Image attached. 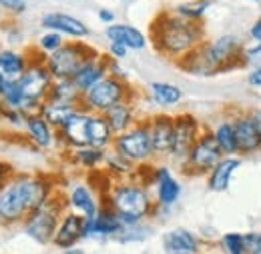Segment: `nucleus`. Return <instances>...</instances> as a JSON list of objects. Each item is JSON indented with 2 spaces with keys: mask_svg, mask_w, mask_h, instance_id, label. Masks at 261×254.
<instances>
[{
  "mask_svg": "<svg viewBox=\"0 0 261 254\" xmlns=\"http://www.w3.org/2000/svg\"><path fill=\"white\" fill-rule=\"evenodd\" d=\"M249 2H261V0H249Z\"/></svg>",
  "mask_w": 261,
  "mask_h": 254,
  "instance_id": "nucleus-54",
  "label": "nucleus"
},
{
  "mask_svg": "<svg viewBox=\"0 0 261 254\" xmlns=\"http://www.w3.org/2000/svg\"><path fill=\"white\" fill-rule=\"evenodd\" d=\"M245 248H247V254L261 252V230L245 232Z\"/></svg>",
  "mask_w": 261,
  "mask_h": 254,
  "instance_id": "nucleus-43",
  "label": "nucleus"
},
{
  "mask_svg": "<svg viewBox=\"0 0 261 254\" xmlns=\"http://www.w3.org/2000/svg\"><path fill=\"white\" fill-rule=\"evenodd\" d=\"M29 64H31L29 48L27 50H16V48H10V46L0 48V72L8 80H18L27 72Z\"/></svg>",
  "mask_w": 261,
  "mask_h": 254,
  "instance_id": "nucleus-26",
  "label": "nucleus"
},
{
  "mask_svg": "<svg viewBox=\"0 0 261 254\" xmlns=\"http://www.w3.org/2000/svg\"><path fill=\"white\" fill-rule=\"evenodd\" d=\"M115 130L111 128L109 120L105 114H93L91 112V120H89V144L100 148V150H111L113 142H115Z\"/></svg>",
  "mask_w": 261,
  "mask_h": 254,
  "instance_id": "nucleus-30",
  "label": "nucleus"
},
{
  "mask_svg": "<svg viewBox=\"0 0 261 254\" xmlns=\"http://www.w3.org/2000/svg\"><path fill=\"white\" fill-rule=\"evenodd\" d=\"M145 184L151 186L153 196H155V204H157L155 218H159L161 214H169L181 200L183 186H181L179 178L175 176V172L167 164H153L151 174L145 180Z\"/></svg>",
  "mask_w": 261,
  "mask_h": 254,
  "instance_id": "nucleus-10",
  "label": "nucleus"
},
{
  "mask_svg": "<svg viewBox=\"0 0 261 254\" xmlns=\"http://www.w3.org/2000/svg\"><path fill=\"white\" fill-rule=\"evenodd\" d=\"M89 120H91V112H87L81 106V110L74 112L66 120L65 126L59 130V148L65 154L89 144Z\"/></svg>",
  "mask_w": 261,
  "mask_h": 254,
  "instance_id": "nucleus-16",
  "label": "nucleus"
},
{
  "mask_svg": "<svg viewBox=\"0 0 261 254\" xmlns=\"http://www.w3.org/2000/svg\"><path fill=\"white\" fill-rule=\"evenodd\" d=\"M137 100V98H135ZM135 100H127V102H121L119 106L111 108L105 116L109 120L111 128L115 130V134H123L127 132L129 128H133L139 120H141V114H139V108H137V102Z\"/></svg>",
  "mask_w": 261,
  "mask_h": 254,
  "instance_id": "nucleus-29",
  "label": "nucleus"
},
{
  "mask_svg": "<svg viewBox=\"0 0 261 254\" xmlns=\"http://www.w3.org/2000/svg\"><path fill=\"white\" fill-rule=\"evenodd\" d=\"M137 168L130 160H127L125 156H121L119 152H115L113 148L107 150V156H105V164H102V172L113 180H129L137 176Z\"/></svg>",
  "mask_w": 261,
  "mask_h": 254,
  "instance_id": "nucleus-31",
  "label": "nucleus"
},
{
  "mask_svg": "<svg viewBox=\"0 0 261 254\" xmlns=\"http://www.w3.org/2000/svg\"><path fill=\"white\" fill-rule=\"evenodd\" d=\"M151 126V140L157 158H169L175 142V114L169 112H155L149 116Z\"/></svg>",
  "mask_w": 261,
  "mask_h": 254,
  "instance_id": "nucleus-19",
  "label": "nucleus"
},
{
  "mask_svg": "<svg viewBox=\"0 0 261 254\" xmlns=\"http://www.w3.org/2000/svg\"><path fill=\"white\" fill-rule=\"evenodd\" d=\"M245 40L239 34H219L215 38H209L203 42V48L209 56L211 64L215 66V70L221 72H229L235 68L243 66V50H245Z\"/></svg>",
  "mask_w": 261,
  "mask_h": 254,
  "instance_id": "nucleus-9",
  "label": "nucleus"
},
{
  "mask_svg": "<svg viewBox=\"0 0 261 254\" xmlns=\"http://www.w3.org/2000/svg\"><path fill=\"white\" fill-rule=\"evenodd\" d=\"M205 124L191 112H179L175 114V142H173V150H171V162L179 168L191 152V148L195 146L199 136L203 134Z\"/></svg>",
  "mask_w": 261,
  "mask_h": 254,
  "instance_id": "nucleus-13",
  "label": "nucleus"
},
{
  "mask_svg": "<svg viewBox=\"0 0 261 254\" xmlns=\"http://www.w3.org/2000/svg\"><path fill=\"white\" fill-rule=\"evenodd\" d=\"M243 66H249V70L261 66V42H251V44L245 46V50H243Z\"/></svg>",
  "mask_w": 261,
  "mask_h": 254,
  "instance_id": "nucleus-40",
  "label": "nucleus"
},
{
  "mask_svg": "<svg viewBox=\"0 0 261 254\" xmlns=\"http://www.w3.org/2000/svg\"><path fill=\"white\" fill-rule=\"evenodd\" d=\"M215 4V0H185V2H179L173 12L189 22H197V24H203L209 8Z\"/></svg>",
  "mask_w": 261,
  "mask_h": 254,
  "instance_id": "nucleus-34",
  "label": "nucleus"
},
{
  "mask_svg": "<svg viewBox=\"0 0 261 254\" xmlns=\"http://www.w3.org/2000/svg\"><path fill=\"white\" fill-rule=\"evenodd\" d=\"M247 84L255 90H261V66L259 68H251L247 74Z\"/></svg>",
  "mask_w": 261,
  "mask_h": 254,
  "instance_id": "nucleus-49",
  "label": "nucleus"
},
{
  "mask_svg": "<svg viewBox=\"0 0 261 254\" xmlns=\"http://www.w3.org/2000/svg\"><path fill=\"white\" fill-rule=\"evenodd\" d=\"M66 210L65 192L61 190L53 200H48L44 206L33 210L24 223L20 224L22 232L27 234V238H31L34 244L38 246H53V238L57 234L59 223L63 218Z\"/></svg>",
  "mask_w": 261,
  "mask_h": 254,
  "instance_id": "nucleus-5",
  "label": "nucleus"
},
{
  "mask_svg": "<svg viewBox=\"0 0 261 254\" xmlns=\"http://www.w3.org/2000/svg\"><path fill=\"white\" fill-rule=\"evenodd\" d=\"M4 82H6V76H4V74H2V72H0V88H2V86H4Z\"/></svg>",
  "mask_w": 261,
  "mask_h": 254,
  "instance_id": "nucleus-51",
  "label": "nucleus"
},
{
  "mask_svg": "<svg viewBox=\"0 0 261 254\" xmlns=\"http://www.w3.org/2000/svg\"><path fill=\"white\" fill-rule=\"evenodd\" d=\"M48 100L53 102H61V104H74L81 106L83 100V92L76 88V84L72 82V78H65V80H55Z\"/></svg>",
  "mask_w": 261,
  "mask_h": 254,
  "instance_id": "nucleus-35",
  "label": "nucleus"
},
{
  "mask_svg": "<svg viewBox=\"0 0 261 254\" xmlns=\"http://www.w3.org/2000/svg\"><path fill=\"white\" fill-rule=\"evenodd\" d=\"M66 156H70V162L85 170V172H97L102 168L105 164V156H107V150H100V148H95L91 144L83 146V148H76V150H70L66 152Z\"/></svg>",
  "mask_w": 261,
  "mask_h": 254,
  "instance_id": "nucleus-32",
  "label": "nucleus"
},
{
  "mask_svg": "<svg viewBox=\"0 0 261 254\" xmlns=\"http://www.w3.org/2000/svg\"><path fill=\"white\" fill-rule=\"evenodd\" d=\"M102 204L109 206L125 226L155 220L157 204L149 184L139 176L129 180H117L102 196Z\"/></svg>",
  "mask_w": 261,
  "mask_h": 254,
  "instance_id": "nucleus-3",
  "label": "nucleus"
},
{
  "mask_svg": "<svg viewBox=\"0 0 261 254\" xmlns=\"http://www.w3.org/2000/svg\"><path fill=\"white\" fill-rule=\"evenodd\" d=\"M113 150L119 152L121 156H125L127 160H130L135 166L153 164V160L157 156H155V148H153V140H151L149 116L141 118L127 132L117 134L115 142H113Z\"/></svg>",
  "mask_w": 261,
  "mask_h": 254,
  "instance_id": "nucleus-7",
  "label": "nucleus"
},
{
  "mask_svg": "<svg viewBox=\"0 0 261 254\" xmlns=\"http://www.w3.org/2000/svg\"><path fill=\"white\" fill-rule=\"evenodd\" d=\"M22 130L27 134V140L33 144L36 150L59 148V130L55 126H50V122L40 112L27 116V122H24Z\"/></svg>",
  "mask_w": 261,
  "mask_h": 254,
  "instance_id": "nucleus-20",
  "label": "nucleus"
},
{
  "mask_svg": "<svg viewBox=\"0 0 261 254\" xmlns=\"http://www.w3.org/2000/svg\"><path fill=\"white\" fill-rule=\"evenodd\" d=\"M221 158H223V152L219 150L209 128L205 126L203 134L199 136V140L191 148L187 160L179 166V170L187 176H207Z\"/></svg>",
  "mask_w": 261,
  "mask_h": 254,
  "instance_id": "nucleus-11",
  "label": "nucleus"
},
{
  "mask_svg": "<svg viewBox=\"0 0 261 254\" xmlns=\"http://www.w3.org/2000/svg\"><path fill=\"white\" fill-rule=\"evenodd\" d=\"M149 100L159 106V108H175L183 102L185 92L181 86L173 84V82H163V80H155L149 84Z\"/></svg>",
  "mask_w": 261,
  "mask_h": 254,
  "instance_id": "nucleus-28",
  "label": "nucleus"
},
{
  "mask_svg": "<svg viewBox=\"0 0 261 254\" xmlns=\"http://www.w3.org/2000/svg\"><path fill=\"white\" fill-rule=\"evenodd\" d=\"M217 246L221 254H247L245 248V232H225L217 238Z\"/></svg>",
  "mask_w": 261,
  "mask_h": 254,
  "instance_id": "nucleus-38",
  "label": "nucleus"
},
{
  "mask_svg": "<svg viewBox=\"0 0 261 254\" xmlns=\"http://www.w3.org/2000/svg\"><path fill=\"white\" fill-rule=\"evenodd\" d=\"M207 240L199 236L197 232L185 228V226H175L171 230L163 232L161 236V250L163 254H205Z\"/></svg>",
  "mask_w": 261,
  "mask_h": 254,
  "instance_id": "nucleus-15",
  "label": "nucleus"
},
{
  "mask_svg": "<svg viewBox=\"0 0 261 254\" xmlns=\"http://www.w3.org/2000/svg\"><path fill=\"white\" fill-rule=\"evenodd\" d=\"M231 116L237 130L239 156L245 158L261 152V108H241Z\"/></svg>",
  "mask_w": 261,
  "mask_h": 254,
  "instance_id": "nucleus-12",
  "label": "nucleus"
},
{
  "mask_svg": "<svg viewBox=\"0 0 261 254\" xmlns=\"http://www.w3.org/2000/svg\"><path fill=\"white\" fill-rule=\"evenodd\" d=\"M123 228V220L102 204L97 214L93 218H87L85 223V240H117Z\"/></svg>",
  "mask_w": 261,
  "mask_h": 254,
  "instance_id": "nucleus-17",
  "label": "nucleus"
},
{
  "mask_svg": "<svg viewBox=\"0 0 261 254\" xmlns=\"http://www.w3.org/2000/svg\"><path fill=\"white\" fill-rule=\"evenodd\" d=\"M14 174H16V170H14V166L10 164V162H6V160L0 158V190L14 178Z\"/></svg>",
  "mask_w": 261,
  "mask_h": 254,
  "instance_id": "nucleus-45",
  "label": "nucleus"
},
{
  "mask_svg": "<svg viewBox=\"0 0 261 254\" xmlns=\"http://www.w3.org/2000/svg\"><path fill=\"white\" fill-rule=\"evenodd\" d=\"M2 110H4V104H2V100H0V118H2Z\"/></svg>",
  "mask_w": 261,
  "mask_h": 254,
  "instance_id": "nucleus-52",
  "label": "nucleus"
},
{
  "mask_svg": "<svg viewBox=\"0 0 261 254\" xmlns=\"http://www.w3.org/2000/svg\"><path fill=\"white\" fill-rule=\"evenodd\" d=\"M63 192H65L66 208L85 218H93L102 208V196L91 182H72L63 188Z\"/></svg>",
  "mask_w": 261,
  "mask_h": 254,
  "instance_id": "nucleus-14",
  "label": "nucleus"
},
{
  "mask_svg": "<svg viewBox=\"0 0 261 254\" xmlns=\"http://www.w3.org/2000/svg\"><path fill=\"white\" fill-rule=\"evenodd\" d=\"M98 54L100 50L87 44L85 40H66L63 48L46 56V66L50 74L55 76V80H65V78H72L81 70L83 64L89 62Z\"/></svg>",
  "mask_w": 261,
  "mask_h": 254,
  "instance_id": "nucleus-8",
  "label": "nucleus"
},
{
  "mask_svg": "<svg viewBox=\"0 0 261 254\" xmlns=\"http://www.w3.org/2000/svg\"><path fill=\"white\" fill-rule=\"evenodd\" d=\"M66 42V38L61 34V32H55V30H44L40 36H38V40H36V52H40L42 56H50V54H55L59 48H63Z\"/></svg>",
  "mask_w": 261,
  "mask_h": 254,
  "instance_id": "nucleus-39",
  "label": "nucleus"
},
{
  "mask_svg": "<svg viewBox=\"0 0 261 254\" xmlns=\"http://www.w3.org/2000/svg\"><path fill=\"white\" fill-rule=\"evenodd\" d=\"M98 20H100L102 24L111 26V24L117 22V14H115V10H111V8H98Z\"/></svg>",
  "mask_w": 261,
  "mask_h": 254,
  "instance_id": "nucleus-48",
  "label": "nucleus"
},
{
  "mask_svg": "<svg viewBox=\"0 0 261 254\" xmlns=\"http://www.w3.org/2000/svg\"><path fill=\"white\" fill-rule=\"evenodd\" d=\"M151 234H153L151 223L133 224V226H125V228H123V232L119 234L117 242H119V244H141V242H145L147 238H151Z\"/></svg>",
  "mask_w": 261,
  "mask_h": 254,
  "instance_id": "nucleus-37",
  "label": "nucleus"
},
{
  "mask_svg": "<svg viewBox=\"0 0 261 254\" xmlns=\"http://www.w3.org/2000/svg\"><path fill=\"white\" fill-rule=\"evenodd\" d=\"M105 38L109 42H119V44L127 46L130 52H141L149 46V36L127 22H115V24L107 26Z\"/></svg>",
  "mask_w": 261,
  "mask_h": 254,
  "instance_id": "nucleus-24",
  "label": "nucleus"
},
{
  "mask_svg": "<svg viewBox=\"0 0 261 254\" xmlns=\"http://www.w3.org/2000/svg\"><path fill=\"white\" fill-rule=\"evenodd\" d=\"M63 190L53 174L16 172L0 190V226H20L24 218Z\"/></svg>",
  "mask_w": 261,
  "mask_h": 254,
  "instance_id": "nucleus-1",
  "label": "nucleus"
},
{
  "mask_svg": "<svg viewBox=\"0 0 261 254\" xmlns=\"http://www.w3.org/2000/svg\"><path fill=\"white\" fill-rule=\"evenodd\" d=\"M135 98H137V90L130 84V80L107 76L95 88H91L89 92L83 94L81 106L93 114H107L111 108L119 106L121 102L135 100Z\"/></svg>",
  "mask_w": 261,
  "mask_h": 254,
  "instance_id": "nucleus-6",
  "label": "nucleus"
},
{
  "mask_svg": "<svg viewBox=\"0 0 261 254\" xmlns=\"http://www.w3.org/2000/svg\"><path fill=\"white\" fill-rule=\"evenodd\" d=\"M57 254H87L81 246H72V248H65V250H57Z\"/></svg>",
  "mask_w": 261,
  "mask_h": 254,
  "instance_id": "nucleus-50",
  "label": "nucleus"
},
{
  "mask_svg": "<svg viewBox=\"0 0 261 254\" xmlns=\"http://www.w3.org/2000/svg\"><path fill=\"white\" fill-rule=\"evenodd\" d=\"M85 223H87L85 216H81L72 210H66L63 218H61V223H59L57 234L53 238V246L57 250L79 246L85 240Z\"/></svg>",
  "mask_w": 261,
  "mask_h": 254,
  "instance_id": "nucleus-21",
  "label": "nucleus"
},
{
  "mask_svg": "<svg viewBox=\"0 0 261 254\" xmlns=\"http://www.w3.org/2000/svg\"><path fill=\"white\" fill-rule=\"evenodd\" d=\"M31 54V64L27 68V72L18 78L20 90L27 98V116L36 114L40 110V106L48 100L50 88L55 84V76L50 74L48 66H46V56H42L40 52H36V48H29Z\"/></svg>",
  "mask_w": 261,
  "mask_h": 254,
  "instance_id": "nucleus-4",
  "label": "nucleus"
},
{
  "mask_svg": "<svg viewBox=\"0 0 261 254\" xmlns=\"http://www.w3.org/2000/svg\"><path fill=\"white\" fill-rule=\"evenodd\" d=\"M27 6H29L27 0H0V8L6 10V12H10L12 16L22 14L27 10Z\"/></svg>",
  "mask_w": 261,
  "mask_h": 254,
  "instance_id": "nucleus-44",
  "label": "nucleus"
},
{
  "mask_svg": "<svg viewBox=\"0 0 261 254\" xmlns=\"http://www.w3.org/2000/svg\"><path fill=\"white\" fill-rule=\"evenodd\" d=\"M40 254H50V252H40Z\"/></svg>",
  "mask_w": 261,
  "mask_h": 254,
  "instance_id": "nucleus-55",
  "label": "nucleus"
},
{
  "mask_svg": "<svg viewBox=\"0 0 261 254\" xmlns=\"http://www.w3.org/2000/svg\"><path fill=\"white\" fill-rule=\"evenodd\" d=\"M209 128V132L213 134L219 150L223 152V156H239V142H237V130L233 124V116H221L217 118Z\"/></svg>",
  "mask_w": 261,
  "mask_h": 254,
  "instance_id": "nucleus-25",
  "label": "nucleus"
},
{
  "mask_svg": "<svg viewBox=\"0 0 261 254\" xmlns=\"http://www.w3.org/2000/svg\"><path fill=\"white\" fill-rule=\"evenodd\" d=\"M257 254H261V252H257Z\"/></svg>",
  "mask_w": 261,
  "mask_h": 254,
  "instance_id": "nucleus-56",
  "label": "nucleus"
},
{
  "mask_svg": "<svg viewBox=\"0 0 261 254\" xmlns=\"http://www.w3.org/2000/svg\"><path fill=\"white\" fill-rule=\"evenodd\" d=\"M121 2H135V0H121Z\"/></svg>",
  "mask_w": 261,
  "mask_h": 254,
  "instance_id": "nucleus-53",
  "label": "nucleus"
},
{
  "mask_svg": "<svg viewBox=\"0 0 261 254\" xmlns=\"http://www.w3.org/2000/svg\"><path fill=\"white\" fill-rule=\"evenodd\" d=\"M175 64H177L183 72H187V74H191V76H197V78H211V76H217V74H219V72L215 70V66L211 64V60H209V56H207L203 44L197 46L195 50H191L189 54H185L181 60H177Z\"/></svg>",
  "mask_w": 261,
  "mask_h": 254,
  "instance_id": "nucleus-27",
  "label": "nucleus"
},
{
  "mask_svg": "<svg viewBox=\"0 0 261 254\" xmlns=\"http://www.w3.org/2000/svg\"><path fill=\"white\" fill-rule=\"evenodd\" d=\"M107 76H109V56L105 52H100L98 56L91 58L89 62H85L81 66V70L72 76V82L85 94L91 88H95L98 82H102Z\"/></svg>",
  "mask_w": 261,
  "mask_h": 254,
  "instance_id": "nucleus-23",
  "label": "nucleus"
},
{
  "mask_svg": "<svg viewBox=\"0 0 261 254\" xmlns=\"http://www.w3.org/2000/svg\"><path fill=\"white\" fill-rule=\"evenodd\" d=\"M109 76H115V78H121V80H130L129 72L125 70L123 62H119V60H111V58H109Z\"/></svg>",
  "mask_w": 261,
  "mask_h": 254,
  "instance_id": "nucleus-46",
  "label": "nucleus"
},
{
  "mask_svg": "<svg viewBox=\"0 0 261 254\" xmlns=\"http://www.w3.org/2000/svg\"><path fill=\"white\" fill-rule=\"evenodd\" d=\"M81 110V106H74V104H61V102H53V100H46L42 106H40V114L50 122V126H55L57 130H61V128L66 124V120L74 114V112H79Z\"/></svg>",
  "mask_w": 261,
  "mask_h": 254,
  "instance_id": "nucleus-33",
  "label": "nucleus"
},
{
  "mask_svg": "<svg viewBox=\"0 0 261 254\" xmlns=\"http://www.w3.org/2000/svg\"><path fill=\"white\" fill-rule=\"evenodd\" d=\"M247 38H249V42H261V16H257L251 22V26L247 30Z\"/></svg>",
  "mask_w": 261,
  "mask_h": 254,
  "instance_id": "nucleus-47",
  "label": "nucleus"
},
{
  "mask_svg": "<svg viewBox=\"0 0 261 254\" xmlns=\"http://www.w3.org/2000/svg\"><path fill=\"white\" fill-rule=\"evenodd\" d=\"M149 40L161 56L177 62L197 46H201L207 36L203 24L189 22L177 16L173 10H161L151 22Z\"/></svg>",
  "mask_w": 261,
  "mask_h": 254,
  "instance_id": "nucleus-2",
  "label": "nucleus"
},
{
  "mask_svg": "<svg viewBox=\"0 0 261 254\" xmlns=\"http://www.w3.org/2000/svg\"><path fill=\"white\" fill-rule=\"evenodd\" d=\"M243 158L241 156H223L215 164V168L205 176V184H207V190L215 192V194H221V192H227L237 170L241 168Z\"/></svg>",
  "mask_w": 261,
  "mask_h": 254,
  "instance_id": "nucleus-22",
  "label": "nucleus"
},
{
  "mask_svg": "<svg viewBox=\"0 0 261 254\" xmlns=\"http://www.w3.org/2000/svg\"><path fill=\"white\" fill-rule=\"evenodd\" d=\"M0 100H2V104L6 108H14V110H22V112L27 108V98H24L22 90H20L18 80H8L6 78L4 86L0 88Z\"/></svg>",
  "mask_w": 261,
  "mask_h": 254,
  "instance_id": "nucleus-36",
  "label": "nucleus"
},
{
  "mask_svg": "<svg viewBox=\"0 0 261 254\" xmlns=\"http://www.w3.org/2000/svg\"><path fill=\"white\" fill-rule=\"evenodd\" d=\"M129 48L127 46H123V44H119V42H109V46H107V50H105V54L111 58V60H119V62H123L127 56H129Z\"/></svg>",
  "mask_w": 261,
  "mask_h": 254,
  "instance_id": "nucleus-42",
  "label": "nucleus"
},
{
  "mask_svg": "<svg viewBox=\"0 0 261 254\" xmlns=\"http://www.w3.org/2000/svg\"><path fill=\"white\" fill-rule=\"evenodd\" d=\"M40 26L44 30L61 32L68 40H85V38L91 36V28L81 18H76L74 14H68V12H61V10L42 14L40 16Z\"/></svg>",
  "mask_w": 261,
  "mask_h": 254,
  "instance_id": "nucleus-18",
  "label": "nucleus"
},
{
  "mask_svg": "<svg viewBox=\"0 0 261 254\" xmlns=\"http://www.w3.org/2000/svg\"><path fill=\"white\" fill-rule=\"evenodd\" d=\"M0 122H6L8 126H12V128H24L27 114H24L22 110H14V108H6V106H4Z\"/></svg>",
  "mask_w": 261,
  "mask_h": 254,
  "instance_id": "nucleus-41",
  "label": "nucleus"
}]
</instances>
